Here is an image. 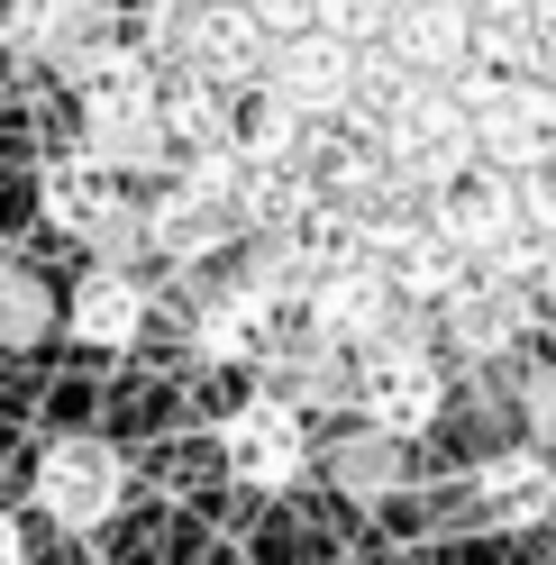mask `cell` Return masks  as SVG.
<instances>
[{"label":"cell","instance_id":"cell-22","mask_svg":"<svg viewBox=\"0 0 556 565\" xmlns=\"http://www.w3.org/2000/svg\"><path fill=\"white\" fill-rule=\"evenodd\" d=\"M55 282L38 274V265H0V347H38V338H55Z\"/></svg>","mask_w":556,"mask_h":565},{"label":"cell","instance_id":"cell-29","mask_svg":"<svg viewBox=\"0 0 556 565\" xmlns=\"http://www.w3.org/2000/svg\"><path fill=\"white\" fill-rule=\"evenodd\" d=\"M520 411H530V447L556 456V365H530V383H520Z\"/></svg>","mask_w":556,"mask_h":565},{"label":"cell","instance_id":"cell-8","mask_svg":"<svg viewBox=\"0 0 556 565\" xmlns=\"http://www.w3.org/2000/svg\"><path fill=\"white\" fill-rule=\"evenodd\" d=\"M64 338L92 347V356H128L147 338V282L119 274V265H92L74 292H64Z\"/></svg>","mask_w":556,"mask_h":565},{"label":"cell","instance_id":"cell-2","mask_svg":"<svg viewBox=\"0 0 556 565\" xmlns=\"http://www.w3.org/2000/svg\"><path fill=\"white\" fill-rule=\"evenodd\" d=\"M438 411H447V365H438V347H374V356H356V429L374 438H420L438 429Z\"/></svg>","mask_w":556,"mask_h":565},{"label":"cell","instance_id":"cell-15","mask_svg":"<svg viewBox=\"0 0 556 565\" xmlns=\"http://www.w3.org/2000/svg\"><path fill=\"white\" fill-rule=\"evenodd\" d=\"M156 119H164V137H173V164H183V156H220V147H237V100H228L211 74H164Z\"/></svg>","mask_w":556,"mask_h":565},{"label":"cell","instance_id":"cell-5","mask_svg":"<svg viewBox=\"0 0 556 565\" xmlns=\"http://www.w3.org/2000/svg\"><path fill=\"white\" fill-rule=\"evenodd\" d=\"M256 92L284 100V110L310 119V128H346V100H356V46L320 38V28H310V38H284Z\"/></svg>","mask_w":556,"mask_h":565},{"label":"cell","instance_id":"cell-30","mask_svg":"<svg viewBox=\"0 0 556 565\" xmlns=\"http://www.w3.org/2000/svg\"><path fill=\"white\" fill-rule=\"evenodd\" d=\"M520 38H530V74L556 83V0H530V10H520Z\"/></svg>","mask_w":556,"mask_h":565},{"label":"cell","instance_id":"cell-18","mask_svg":"<svg viewBox=\"0 0 556 565\" xmlns=\"http://www.w3.org/2000/svg\"><path fill=\"white\" fill-rule=\"evenodd\" d=\"M274 393H284L301 419L310 411H356V356H338V347L320 338H301V347H274Z\"/></svg>","mask_w":556,"mask_h":565},{"label":"cell","instance_id":"cell-12","mask_svg":"<svg viewBox=\"0 0 556 565\" xmlns=\"http://www.w3.org/2000/svg\"><path fill=\"white\" fill-rule=\"evenodd\" d=\"M137 210H147V256L156 265H211L220 256V246H237V220H228V210H211V201H192L183 183H164L156 201H137Z\"/></svg>","mask_w":556,"mask_h":565},{"label":"cell","instance_id":"cell-26","mask_svg":"<svg viewBox=\"0 0 556 565\" xmlns=\"http://www.w3.org/2000/svg\"><path fill=\"white\" fill-rule=\"evenodd\" d=\"M310 28L365 55V46H384V28H393V0H320V19H310Z\"/></svg>","mask_w":556,"mask_h":565},{"label":"cell","instance_id":"cell-4","mask_svg":"<svg viewBox=\"0 0 556 565\" xmlns=\"http://www.w3.org/2000/svg\"><path fill=\"white\" fill-rule=\"evenodd\" d=\"M119 502H128V466L110 438H55L38 456V511L55 529H100Z\"/></svg>","mask_w":556,"mask_h":565},{"label":"cell","instance_id":"cell-24","mask_svg":"<svg viewBox=\"0 0 556 565\" xmlns=\"http://www.w3.org/2000/svg\"><path fill=\"white\" fill-rule=\"evenodd\" d=\"M329 475L356 492V502H384V492L402 483V447H393V438H374V429H346V438L329 447Z\"/></svg>","mask_w":556,"mask_h":565},{"label":"cell","instance_id":"cell-20","mask_svg":"<svg viewBox=\"0 0 556 565\" xmlns=\"http://www.w3.org/2000/svg\"><path fill=\"white\" fill-rule=\"evenodd\" d=\"M110 46H119V10H110V0H55L38 64H55V74L74 83L83 64H92V55H110Z\"/></svg>","mask_w":556,"mask_h":565},{"label":"cell","instance_id":"cell-27","mask_svg":"<svg viewBox=\"0 0 556 565\" xmlns=\"http://www.w3.org/2000/svg\"><path fill=\"white\" fill-rule=\"evenodd\" d=\"M511 192H520V220H530L538 237H556V147H547V156H538L530 173H520Z\"/></svg>","mask_w":556,"mask_h":565},{"label":"cell","instance_id":"cell-36","mask_svg":"<svg viewBox=\"0 0 556 565\" xmlns=\"http://www.w3.org/2000/svg\"><path fill=\"white\" fill-rule=\"evenodd\" d=\"M547 365H556V356H547Z\"/></svg>","mask_w":556,"mask_h":565},{"label":"cell","instance_id":"cell-35","mask_svg":"<svg viewBox=\"0 0 556 565\" xmlns=\"http://www.w3.org/2000/svg\"><path fill=\"white\" fill-rule=\"evenodd\" d=\"M192 10H237V0H192Z\"/></svg>","mask_w":556,"mask_h":565},{"label":"cell","instance_id":"cell-1","mask_svg":"<svg viewBox=\"0 0 556 565\" xmlns=\"http://www.w3.org/2000/svg\"><path fill=\"white\" fill-rule=\"evenodd\" d=\"M457 100H466V119H474V164L483 173H530L547 147H556V83L538 74H520V83H493V74H457Z\"/></svg>","mask_w":556,"mask_h":565},{"label":"cell","instance_id":"cell-9","mask_svg":"<svg viewBox=\"0 0 556 565\" xmlns=\"http://www.w3.org/2000/svg\"><path fill=\"white\" fill-rule=\"evenodd\" d=\"M474 511L493 529H538L556 520V456L547 447H502L474 466Z\"/></svg>","mask_w":556,"mask_h":565},{"label":"cell","instance_id":"cell-17","mask_svg":"<svg viewBox=\"0 0 556 565\" xmlns=\"http://www.w3.org/2000/svg\"><path fill=\"white\" fill-rule=\"evenodd\" d=\"M310 210H320V173L310 164H247V183H237V237H301Z\"/></svg>","mask_w":556,"mask_h":565},{"label":"cell","instance_id":"cell-7","mask_svg":"<svg viewBox=\"0 0 556 565\" xmlns=\"http://www.w3.org/2000/svg\"><path fill=\"white\" fill-rule=\"evenodd\" d=\"M384 55L402 74H429V83H457L474 64V0H393V28H384Z\"/></svg>","mask_w":556,"mask_h":565},{"label":"cell","instance_id":"cell-11","mask_svg":"<svg viewBox=\"0 0 556 565\" xmlns=\"http://www.w3.org/2000/svg\"><path fill=\"white\" fill-rule=\"evenodd\" d=\"M438 338L457 347V356L493 365V356H511V347L530 338V292H502V282H474L466 274V292L438 310Z\"/></svg>","mask_w":556,"mask_h":565},{"label":"cell","instance_id":"cell-19","mask_svg":"<svg viewBox=\"0 0 556 565\" xmlns=\"http://www.w3.org/2000/svg\"><path fill=\"white\" fill-rule=\"evenodd\" d=\"M83 156L110 164L119 183H164L173 173V137H164V119H110V128H83Z\"/></svg>","mask_w":556,"mask_h":565},{"label":"cell","instance_id":"cell-25","mask_svg":"<svg viewBox=\"0 0 556 565\" xmlns=\"http://www.w3.org/2000/svg\"><path fill=\"white\" fill-rule=\"evenodd\" d=\"M547 265H556V237H538L530 220H520L502 246H493V256H483L474 265V282H502V292H530L538 301V282H547Z\"/></svg>","mask_w":556,"mask_h":565},{"label":"cell","instance_id":"cell-16","mask_svg":"<svg viewBox=\"0 0 556 565\" xmlns=\"http://www.w3.org/2000/svg\"><path fill=\"white\" fill-rule=\"evenodd\" d=\"M265 64H274V38L256 28V10L237 0V10H201V55H192V74H211L228 100H247L265 83Z\"/></svg>","mask_w":556,"mask_h":565},{"label":"cell","instance_id":"cell-13","mask_svg":"<svg viewBox=\"0 0 556 565\" xmlns=\"http://www.w3.org/2000/svg\"><path fill=\"white\" fill-rule=\"evenodd\" d=\"M274 320H284V310H265L247 282H220V292H201V310H192V347L211 365H265L274 356Z\"/></svg>","mask_w":556,"mask_h":565},{"label":"cell","instance_id":"cell-28","mask_svg":"<svg viewBox=\"0 0 556 565\" xmlns=\"http://www.w3.org/2000/svg\"><path fill=\"white\" fill-rule=\"evenodd\" d=\"M46 19H55V0H0V46H10V55H38V46H46Z\"/></svg>","mask_w":556,"mask_h":565},{"label":"cell","instance_id":"cell-10","mask_svg":"<svg viewBox=\"0 0 556 565\" xmlns=\"http://www.w3.org/2000/svg\"><path fill=\"white\" fill-rule=\"evenodd\" d=\"M64 92H74L83 128H110V119H156V100H164V74H156V64L137 55L128 38H119L110 55H92V64H83V74L64 83Z\"/></svg>","mask_w":556,"mask_h":565},{"label":"cell","instance_id":"cell-33","mask_svg":"<svg viewBox=\"0 0 556 565\" xmlns=\"http://www.w3.org/2000/svg\"><path fill=\"white\" fill-rule=\"evenodd\" d=\"M530 0H474V19H520Z\"/></svg>","mask_w":556,"mask_h":565},{"label":"cell","instance_id":"cell-31","mask_svg":"<svg viewBox=\"0 0 556 565\" xmlns=\"http://www.w3.org/2000/svg\"><path fill=\"white\" fill-rule=\"evenodd\" d=\"M247 10H256V28H265V38L284 46V38H310V19H320V0H247Z\"/></svg>","mask_w":556,"mask_h":565},{"label":"cell","instance_id":"cell-3","mask_svg":"<svg viewBox=\"0 0 556 565\" xmlns=\"http://www.w3.org/2000/svg\"><path fill=\"white\" fill-rule=\"evenodd\" d=\"M220 456H228V475L247 492H292L310 475V419L284 393H247L220 419Z\"/></svg>","mask_w":556,"mask_h":565},{"label":"cell","instance_id":"cell-32","mask_svg":"<svg viewBox=\"0 0 556 565\" xmlns=\"http://www.w3.org/2000/svg\"><path fill=\"white\" fill-rule=\"evenodd\" d=\"M0 565H28V529H19V511H0Z\"/></svg>","mask_w":556,"mask_h":565},{"label":"cell","instance_id":"cell-14","mask_svg":"<svg viewBox=\"0 0 556 565\" xmlns=\"http://www.w3.org/2000/svg\"><path fill=\"white\" fill-rule=\"evenodd\" d=\"M38 201H46V220L64 228V237H100V220H110V210H128V183L110 164H92L83 147H64L55 164H46V183H38Z\"/></svg>","mask_w":556,"mask_h":565},{"label":"cell","instance_id":"cell-34","mask_svg":"<svg viewBox=\"0 0 556 565\" xmlns=\"http://www.w3.org/2000/svg\"><path fill=\"white\" fill-rule=\"evenodd\" d=\"M538 310H556V265H547V282H538Z\"/></svg>","mask_w":556,"mask_h":565},{"label":"cell","instance_id":"cell-6","mask_svg":"<svg viewBox=\"0 0 556 565\" xmlns=\"http://www.w3.org/2000/svg\"><path fill=\"white\" fill-rule=\"evenodd\" d=\"M420 220H429V237H438V246H457L466 265H483V256H493V246L520 228V192H511V173L466 164L457 183H438V192L420 201Z\"/></svg>","mask_w":556,"mask_h":565},{"label":"cell","instance_id":"cell-23","mask_svg":"<svg viewBox=\"0 0 556 565\" xmlns=\"http://www.w3.org/2000/svg\"><path fill=\"white\" fill-rule=\"evenodd\" d=\"M128 46L147 55L156 74H192V55H201V10H192V0H147Z\"/></svg>","mask_w":556,"mask_h":565},{"label":"cell","instance_id":"cell-21","mask_svg":"<svg viewBox=\"0 0 556 565\" xmlns=\"http://www.w3.org/2000/svg\"><path fill=\"white\" fill-rule=\"evenodd\" d=\"M247 246V256H237V282H247V292L265 301V310H301L310 301V256H301V237H237Z\"/></svg>","mask_w":556,"mask_h":565}]
</instances>
